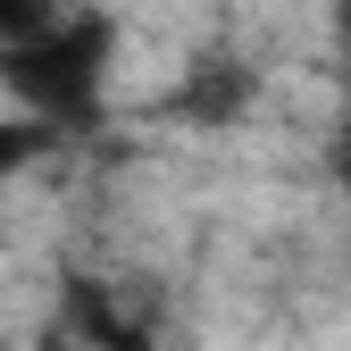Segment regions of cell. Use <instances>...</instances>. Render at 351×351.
Instances as JSON below:
<instances>
[{"mask_svg":"<svg viewBox=\"0 0 351 351\" xmlns=\"http://www.w3.org/2000/svg\"><path fill=\"white\" fill-rule=\"evenodd\" d=\"M335 176H343V184H351V134H343V151H335Z\"/></svg>","mask_w":351,"mask_h":351,"instance_id":"obj_6","label":"cell"},{"mask_svg":"<svg viewBox=\"0 0 351 351\" xmlns=\"http://www.w3.org/2000/svg\"><path fill=\"white\" fill-rule=\"evenodd\" d=\"M109 25L101 17H59L51 34L17 42V51H0V84H9V101L34 109L42 125H84L101 101V67H109Z\"/></svg>","mask_w":351,"mask_h":351,"instance_id":"obj_1","label":"cell"},{"mask_svg":"<svg viewBox=\"0 0 351 351\" xmlns=\"http://www.w3.org/2000/svg\"><path fill=\"white\" fill-rule=\"evenodd\" d=\"M25 151H42V134H34V125H0V176H9Z\"/></svg>","mask_w":351,"mask_h":351,"instance_id":"obj_5","label":"cell"},{"mask_svg":"<svg viewBox=\"0 0 351 351\" xmlns=\"http://www.w3.org/2000/svg\"><path fill=\"white\" fill-rule=\"evenodd\" d=\"M67 310H75V326H84V343H93V351H143V335L109 310V293H93V285H67Z\"/></svg>","mask_w":351,"mask_h":351,"instance_id":"obj_3","label":"cell"},{"mask_svg":"<svg viewBox=\"0 0 351 351\" xmlns=\"http://www.w3.org/2000/svg\"><path fill=\"white\" fill-rule=\"evenodd\" d=\"M51 25H59V0H0V51H17Z\"/></svg>","mask_w":351,"mask_h":351,"instance_id":"obj_4","label":"cell"},{"mask_svg":"<svg viewBox=\"0 0 351 351\" xmlns=\"http://www.w3.org/2000/svg\"><path fill=\"white\" fill-rule=\"evenodd\" d=\"M243 101H251V67H234V59H209V67H193L184 84H176V117H193V125H217V117H243Z\"/></svg>","mask_w":351,"mask_h":351,"instance_id":"obj_2","label":"cell"}]
</instances>
